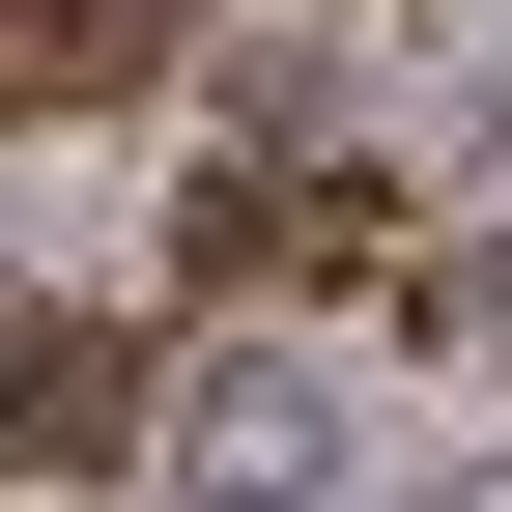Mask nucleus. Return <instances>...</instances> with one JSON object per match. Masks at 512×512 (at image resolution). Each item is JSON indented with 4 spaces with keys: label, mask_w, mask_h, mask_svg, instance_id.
<instances>
[{
    "label": "nucleus",
    "mask_w": 512,
    "mask_h": 512,
    "mask_svg": "<svg viewBox=\"0 0 512 512\" xmlns=\"http://www.w3.org/2000/svg\"><path fill=\"white\" fill-rule=\"evenodd\" d=\"M456 342H484V370H512V256H456Z\"/></svg>",
    "instance_id": "f257e3e1"
}]
</instances>
